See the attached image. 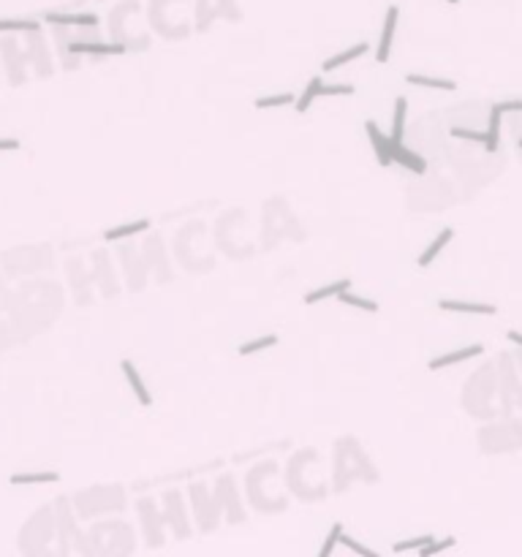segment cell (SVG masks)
Listing matches in <instances>:
<instances>
[{"instance_id": "cell-24", "label": "cell", "mask_w": 522, "mask_h": 557, "mask_svg": "<svg viewBox=\"0 0 522 557\" xmlns=\"http://www.w3.org/2000/svg\"><path fill=\"white\" fill-rule=\"evenodd\" d=\"M438 307H441V310H449V313H463V315H495L498 313L495 305H487V302H465V299H441Z\"/></svg>"}, {"instance_id": "cell-40", "label": "cell", "mask_w": 522, "mask_h": 557, "mask_svg": "<svg viewBox=\"0 0 522 557\" xmlns=\"http://www.w3.org/2000/svg\"><path fill=\"white\" fill-rule=\"evenodd\" d=\"M296 98L291 95V93H278V95H264V98H256L253 101V106L256 109H278V106H289L294 104Z\"/></svg>"}, {"instance_id": "cell-38", "label": "cell", "mask_w": 522, "mask_h": 557, "mask_svg": "<svg viewBox=\"0 0 522 557\" xmlns=\"http://www.w3.org/2000/svg\"><path fill=\"white\" fill-rule=\"evenodd\" d=\"M41 30L38 19H0V33H35Z\"/></svg>"}, {"instance_id": "cell-18", "label": "cell", "mask_w": 522, "mask_h": 557, "mask_svg": "<svg viewBox=\"0 0 522 557\" xmlns=\"http://www.w3.org/2000/svg\"><path fill=\"white\" fill-rule=\"evenodd\" d=\"M69 52L74 54H87V57H120V54L128 52V47L120 44V41H79V38H71L69 41Z\"/></svg>"}, {"instance_id": "cell-33", "label": "cell", "mask_w": 522, "mask_h": 557, "mask_svg": "<svg viewBox=\"0 0 522 557\" xmlns=\"http://www.w3.org/2000/svg\"><path fill=\"white\" fill-rule=\"evenodd\" d=\"M501 106L492 104L489 106V120H487V153H498V144H501Z\"/></svg>"}, {"instance_id": "cell-8", "label": "cell", "mask_w": 522, "mask_h": 557, "mask_svg": "<svg viewBox=\"0 0 522 557\" xmlns=\"http://www.w3.org/2000/svg\"><path fill=\"white\" fill-rule=\"evenodd\" d=\"M479 449L485 454L517 452L522 449V421L506 416L504 421H489L479 430Z\"/></svg>"}, {"instance_id": "cell-34", "label": "cell", "mask_w": 522, "mask_h": 557, "mask_svg": "<svg viewBox=\"0 0 522 557\" xmlns=\"http://www.w3.org/2000/svg\"><path fill=\"white\" fill-rule=\"evenodd\" d=\"M405 82L411 88H433V90H454L457 82L452 79H441V76H424V74H408Z\"/></svg>"}, {"instance_id": "cell-43", "label": "cell", "mask_w": 522, "mask_h": 557, "mask_svg": "<svg viewBox=\"0 0 522 557\" xmlns=\"http://www.w3.org/2000/svg\"><path fill=\"white\" fill-rule=\"evenodd\" d=\"M435 536H419V539H408V541H400V544H395V552L402 555V552H419L422 546H427Z\"/></svg>"}, {"instance_id": "cell-32", "label": "cell", "mask_w": 522, "mask_h": 557, "mask_svg": "<svg viewBox=\"0 0 522 557\" xmlns=\"http://www.w3.org/2000/svg\"><path fill=\"white\" fill-rule=\"evenodd\" d=\"M348 288H351V278L335 280V283H330V286H321V288L311 291V294L305 296V305H315V302H321V299H327V296H335V299H337V294H343V291H348Z\"/></svg>"}, {"instance_id": "cell-20", "label": "cell", "mask_w": 522, "mask_h": 557, "mask_svg": "<svg viewBox=\"0 0 522 557\" xmlns=\"http://www.w3.org/2000/svg\"><path fill=\"white\" fill-rule=\"evenodd\" d=\"M0 52H3V60H6V71H8V76H11V82L19 85V82H25V63H28V52H22V47H19L14 38H3L0 41Z\"/></svg>"}, {"instance_id": "cell-29", "label": "cell", "mask_w": 522, "mask_h": 557, "mask_svg": "<svg viewBox=\"0 0 522 557\" xmlns=\"http://www.w3.org/2000/svg\"><path fill=\"white\" fill-rule=\"evenodd\" d=\"M150 228H153V223L141 218V221H134V223H122V226L104 231V240L106 242H120V240H131V237H137L141 231H150Z\"/></svg>"}, {"instance_id": "cell-19", "label": "cell", "mask_w": 522, "mask_h": 557, "mask_svg": "<svg viewBox=\"0 0 522 557\" xmlns=\"http://www.w3.org/2000/svg\"><path fill=\"white\" fill-rule=\"evenodd\" d=\"M30 38H28V60L33 63V69L38 76H44V79H50L52 76V57H50V47L44 44V35H41V30H35V33H28Z\"/></svg>"}, {"instance_id": "cell-25", "label": "cell", "mask_w": 522, "mask_h": 557, "mask_svg": "<svg viewBox=\"0 0 522 557\" xmlns=\"http://www.w3.org/2000/svg\"><path fill=\"white\" fill-rule=\"evenodd\" d=\"M120 370H122V375H125V381H128V386H131V392H134V397L139 400V405L150 408V405H153V394H150V389L144 386L139 370L134 367V362H131V359H122Z\"/></svg>"}, {"instance_id": "cell-3", "label": "cell", "mask_w": 522, "mask_h": 557, "mask_svg": "<svg viewBox=\"0 0 522 557\" xmlns=\"http://www.w3.org/2000/svg\"><path fill=\"white\" fill-rule=\"evenodd\" d=\"M463 408L473 418H495L504 414L495 362H487L468 375L465 389H463Z\"/></svg>"}, {"instance_id": "cell-21", "label": "cell", "mask_w": 522, "mask_h": 557, "mask_svg": "<svg viewBox=\"0 0 522 557\" xmlns=\"http://www.w3.org/2000/svg\"><path fill=\"white\" fill-rule=\"evenodd\" d=\"M398 19H400V8H398V6H389V8H386V17H383L381 35H378V47H376V60H378V63H389V57H392V44H395Z\"/></svg>"}, {"instance_id": "cell-35", "label": "cell", "mask_w": 522, "mask_h": 557, "mask_svg": "<svg viewBox=\"0 0 522 557\" xmlns=\"http://www.w3.org/2000/svg\"><path fill=\"white\" fill-rule=\"evenodd\" d=\"M337 302H340V305H346V307H356V310H365V313H378V302H373L370 296L354 294L351 288H348V291H343V294H337Z\"/></svg>"}, {"instance_id": "cell-13", "label": "cell", "mask_w": 522, "mask_h": 557, "mask_svg": "<svg viewBox=\"0 0 522 557\" xmlns=\"http://www.w3.org/2000/svg\"><path fill=\"white\" fill-rule=\"evenodd\" d=\"M141 253H144V262L150 266V275L158 283H169L172 280V256H169L161 234L147 231V237L141 240Z\"/></svg>"}, {"instance_id": "cell-44", "label": "cell", "mask_w": 522, "mask_h": 557, "mask_svg": "<svg viewBox=\"0 0 522 557\" xmlns=\"http://www.w3.org/2000/svg\"><path fill=\"white\" fill-rule=\"evenodd\" d=\"M454 546V539H443V541H430L427 546H422L417 555L419 557H430V555H441V552H446V549H452Z\"/></svg>"}, {"instance_id": "cell-14", "label": "cell", "mask_w": 522, "mask_h": 557, "mask_svg": "<svg viewBox=\"0 0 522 557\" xmlns=\"http://www.w3.org/2000/svg\"><path fill=\"white\" fill-rule=\"evenodd\" d=\"M57 514H54V520H57V530H60V549L63 552H69L71 546L76 549V552H90V544L82 539V533L76 530V511H71V505L66 498H60L57 500Z\"/></svg>"}, {"instance_id": "cell-47", "label": "cell", "mask_w": 522, "mask_h": 557, "mask_svg": "<svg viewBox=\"0 0 522 557\" xmlns=\"http://www.w3.org/2000/svg\"><path fill=\"white\" fill-rule=\"evenodd\" d=\"M19 147H22L19 139H0V153H14Z\"/></svg>"}, {"instance_id": "cell-42", "label": "cell", "mask_w": 522, "mask_h": 557, "mask_svg": "<svg viewBox=\"0 0 522 557\" xmlns=\"http://www.w3.org/2000/svg\"><path fill=\"white\" fill-rule=\"evenodd\" d=\"M340 546H346L348 552H354V555H359V557H378V552H376V549H370V546H362L359 541L351 539L346 530H343V536H340Z\"/></svg>"}, {"instance_id": "cell-30", "label": "cell", "mask_w": 522, "mask_h": 557, "mask_svg": "<svg viewBox=\"0 0 522 557\" xmlns=\"http://www.w3.org/2000/svg\"><path fill=\"white\" fill-rule=\"evenodd\" d=\"M367 49H370V47L359 41V44H354V47H348V49H343V52H337V54H335V57H330V60H324V66H321V69L327 71V74H330V71L343 69L346 63H354L356 57H365Z\"/></svg>"}, {"instance_id": "cell-7", "label": "cell", "mask_w": 522, "mask_h": 557, "mask_svg": "<svg viewBox=\"0 0 522 557\" xmlns=\"http://www.w3.org/2000/svg\"><path fill=\"white\" fill-rule=\"evenodd\" d=\"M188 503H191V514L196 530L199 533H215L221 522H224V508L215 498V489L209 487L207 481H191L188 484Z\"/></svg>"}, {"instance_id": "cell-15", "label": "cell", "mask_w": 522, "mask_h": 557, "mask_svg": "<svg viewBox=\"0 0 522 557\" xmlns=\"http://www.w3.org/2000/svg\"><path fill=\"white\" fill-rule=\"evenodd\" d=\"M218 17L228 19V22H240L243 11L234 6V0H199L196 3V30L207 33L209 25Z\"/></svg>"}, {"instance_id": "cell-49", "label": "cell", "mask_w": 522, "mask_h": 557, "mask_svg": "<svg viewBox=\"0 0 522 557\" xmlns=\"http://www.w3.org/2000/svg\"><path fill=\"white\" fill-rule=\"evenodd\" d=\"M514 359H517V367H520V373H522V348L514 353Z\"/></svg>"}, {"instance_id": "cell-6", "label": "cell", "mask_w": 522, "mask_h": 557, "mask_svg": "<svg viewBox=\"0 0 522 557\" xmlns=\"http://www.w3.org/2000/svg\"><path fill=\"white\" fill-rule=\"evenodd\" d=\"M137 549L134 527L122 520H106L93 524L90 530V552L93 555H131Z\"/></svg>"}, {"instance_id": "cell-23", "label": "cell", "mask_w": 522, "mask_h": 557, "mask_svg": "<svg viewBox=\"0 0 522 557\" xmlns=\"http://www.w3.org/2000/svg\"><path fill=\"white\" fill-rule=\"evenodd\" d=\"M93 262H95V272H98L95 278H98V283H101L104 296H117L120 286H117V280H115V269H112V262H109L106 250H95Z\"/></svg>"}, {"instance_id": "cell-45", "label": "cell", "mask_w": 522, "mask_h": 557, "mask_svg": "<svg viewBox=\"0 0 522 557\" xmlns=\"http://www.w3.org/2000/svg\"><path fill=\"white\" fill-rule=\"evenodd\" d=\"M321 95H354V88L351 85H324L321 88Z\"/></svg>"}, {"instance_id": "cell-39", "label": "cell", "mask_w": 522, "mask_h": 557, "mask_svg": "<svg viewBox=\"0 0 522 557\" xmlns=\"http://www.w3.org/2000/svg\"><path fill=\"white\" fill-rule=\"evenodd\" d=\"M272 346H278V334H264V337H256V340H250V343H243V346H240V353H243V356H253V353L272 348Z\"/></svg>"}, {"instance_id": "cell-48", "label": "cell", "mask_w": 522, "mask_h": 557, "mask_svg": "<svg viewBox=\"0 0 522 557\" xmlns=\"http://www.w3.org/2000/svg\"><path fill=\"white\" fill-rule=\"evenodd\" d=\"M506 340H511L517 348H522V332H517V329H509L506 332Z\"/></svg>"}, {"instance_id": "cell-36", "label": "cell", "mask_w": 522, "mask_h": 557, "mask_svg": "<svg viewBox=\"0 0 522 557\" xmlns=\"http://www.w3.org/2000/svg\"><path fill=\"white\" fill-rule=\"evenodd\" d=\"M405 115H408V98L400 95L392 109V136L395 139H405Z\"/></svg>"}, {"instance_id": "cell-5", "label": "cell", "mask_w": 522, "mask_h": 557, "mask_svg": "<svg viewBox=\"0 0 522 557\" xmlns=\"http://www.w3.org/2000/svg\"><path fill=\"white\" fill-rule=\"evenodd\" d=\"M128 505L125 489L120 484H101V487L82 489L74 498V508L79 514V520H95L106 514H122Z\"/></svg>"}, {"instance_id": "cell-26", "label": "cell", "mask_w": 522, "mask_h": 557, "mask_svg": "<svg viewBox=\"0 0 522 557\" xmlns=\"http://www.w3.org/2000/svg\"><path fill=\"white\" fill-rule=\"evenodd\" d=\"M485 353V348L482 346H465V348L460 351H449V353H443V356H435V359H430L427 362V367L430 370H443V367H452V365H460V362H468V359H473V356H482Z\"/></svg>"}, {"instance_id": "cell-16", "label": "cell", "mask_w": 522, "mask_h": 557, "mask_svg": "<svg viewBox=\"0 0 522 557\" xmlns=\"http://www.w3.org/2000/svg\"><path fill=\"white\" fill-rule=\"evenodd\" d=\"M117 253H120L122 272H125V286H128L131 291H141V288L147 286V278H150V266H147V262H144L141 247L122 245Z\"/></svg>"}, {"instance_id": "cell-31", "label": "cell", "mask_w": 522, "mask_h": 557, "mask_svg": "<svg viewBox=\"0 0 522 557\" xmlns=\"http://www.w3.org/2000/svg\"><path fill=\"white\" fill-rule=\"evenodd\" d=\"M321 88H324V82H321V76H313L308 85H305V90L299 93V98L294 101V109L299 112V115H305L311 106H313L315 98H321Z\"/></svg>"}, {"instance_id": "cell-4", "label": "cell", "mask_w": 522, "mask_h": 557, "mask_svg": "<svg viewBox=\"0 0 522 557\" xmlns=\"http://www.w3.org/2000/svg\"><path fill=\"white\" fill-rule=\"evenodd\" d=\"M280 465L275 459H267V462H259L256 468L245 476V492H248V500L250 505L261 511V514H280L286 511L289 505V498L280 492Z\"/></svg>"}, {"instance_id": "cell-1", "label": "cell", "mask_w": 522, "mask_h": 557, "mask_svg": "<svg viewBox=\"0 0 522 557\" xmlns=\"http://www.w3.org/2000/svg\"><path fill=\"white\" fill-rule=\"evenodd\" d=\"M356 481L378 484L381 473L365 452V446L359 443V438L343 435L335 440V454H332V492L343 495Z\"/></svg>"}, {"instance_id": "cell-27", "label": "cell", "mask_w": 522, "mask_h": 557, "mask_svg": "<svg viewBox=\"0 0 522 557\" xmlns=\"http://www.w3.org/2000/svg\"><path fill=\"white\" fill-rule=\"evenodd\" d=\"M44 19L50 25L57 28H98V17L95 14H44Z\"/></svg>"}, {"instance_id": "cell-22", "label": "cell", "mask_w": 522, "mask_h": 557, "mask_svg": "<svg viewBox=\"0 0 522 557\" xmlns=\"http://www.w3.org/2000/svg\"><path fill=\"white\" fill-rule=\"evenodd\" d=\"M365 134H367V139H370L373 153L378 158V163H381L383 169H389V166L395 163V160H392V150H389V136L378 128V122H373V120L365 122Z\"/></svg>"}, {"instance_id": "cell-9", "label": "cell", "mask_w": 522, "mask_h": 557, "mask_svg": "<svg viewBox=\"0 0 522 557\" xmlns=\"http://www.w3.org/2000/svg\"><path fill=\"white\" fill-rule=\"evenodd\" d=\"M495 367H498V386H501L504 416H511L517 408H522L520 367H517L514 353H498V356H495Z\"/></svg>"}, {"instance_id": "cell-17", "label": "cell", "mask_w": 522, "mask_h": 557, "mask_svg": "<svg viewBox=\"0 0 522 557\" xmlns=\"http://www.w3.org/2000/svg\"><path fill=\"white\" fill-rule=\"evenodd\" d=\"M389 150H392V160L402 166L405 172H414V175H427V160L422 153L417 150H411V147H405L402 139H395V136H389Z\"/></svg>"}, {"instance_id": "cell-11", "label": "cell", "mask_w": 522, "mask_h": 557, "mask_svg": "<svg viewBox=\"0 0 522 557\" xmlns=\"http://www.w3.org/2000/svg\"><path fill=\"white\" fill-rule=\"evenodd\" d=\"M137 514H139V524H141V536H144V544L150 549H161L166 544V517H163V508H161V500L144 495L137 500Z\"/></svg>"}, {"instance_id": "cell-37", "label": "cell", "mask_w": 522, "mask_h": 557, "mask_svg": "<svg viewBox=\"0 0 522 557\" xmlns=\"http://www.w3.org/2000/svg\"><path fill=\"white\" fill-rule=\"evenodd\" d=\"M60 476L54 470H38V473H14L11 484H54Z\"/></svg>"}, {"instance_id": "cell-50", "label": "cell", "mask_w": 522, "mask_h": 557, "mask_svg": "<svg viewBox=\"0 0 522 557\" xmlns=\"http://www.w3.org/2000/svg\"><path fill=\"white\" fill-rule=\"evenodd\" d=\"M517 147H520V153H522V136H520V139H517Z\"/></svg>"}, {"instance_id": "cell-10", "label": "cell", "mask_w": 522, "mask_h": 557, "mask_svg": "<svg viewBox=\"0 0 522 557\" xmlns=\"http://www.w3.org/2000/svg\"><path fill=\"white\" fill-rule=\"evenodd\" d=\"M161 508H163V517H166V527L177 541H188L193 536V514L188 503H185V495L180 489H166L161 495Z\"/></svg>"}, {"instance_id": "cell-46", "label": "cell", "mask_w": 522, "mask_h": 557, "mask_svg": "<svg viewBox=\"0 0 522 557\" xmlns=\"http://www.w3.org/2000/svg\"><path fill=\"white\" fill-rule=\"evenodd\" d=\"M501 106V112H511V115H520L522 112V98H517V101H504V104H498Z\"/></svg>"}, {"instance_id": "cell-28", "label": "cell", "mask_w": 522, "mask_h": 557, "mask_svg": "<svg viewBox=\"0 0 522 557\" xmlns=\"http://www.w3.org/2000/svg\"><path fill=\"white\" fill-rule=\"evenodd\" d=\"M452 237H454V228H441V231H438V237H435L433 242L427 245V247H424V253H422V256H419L417 259V264L419 266H430V264L435 262V259H438V256H441V250H443V247H446V245L452 242Z\"/></svg>"}, {"instance_id": "cell-41", "label": "cell", "mask_w": 522, "mask_h": 557, "mask_svg": "<svg viewBox=\"0 0 522 557\" xmlns=\"http://www.w3.org/2000/svg\"><path fill=\"white\" fill-rule=\"evenodd\" d=\"M340 536H343V524L335 522L330 527V536H327V541L321 544V549H318V557H330L332 552H335V546L340 544Z\"/></svg>"}, {"instance_id": "cell-51", "label": "cell", "mask_w": 522, "mask_h": 557, "mask_svg": "<svg viewBox=\"0 0 522 557\" xmlns=\"http://www.w3.org/2000/svg\"><path fill=\"white\" fill-rule=\"evenodd\" d=\"M449 3H460V0H449Z\"/></svg>"}, {"instance_id": "cell-2", "label": "cell", "mask_w": 522, "mask_h": 557, "mask_svg": "<svg viewBox=\"0 0 522 557\" xmlns=\"http://www.w3.org/2000/svg\"><path fill=\"white\" fill-rule=\"evenodd\" d=\"M286 487L289 492L305 500V503H315V500H324L330 495V481H327V473H324V465H321V454L315 449H302L296 452L291 459H289V468H286Z\"/></svg>"}, {"instance_id": "cell-12", "label": "cell", "mask_w": 522, "mask_h": 557, "mask_svg": "<svg viewBox=\"0 0 522 557\" xmlns=\"http://www.w3.org/2000/svg\"><path fill=\"white\" fill-rule=\"evenodd\" d=\"M212 489H215V498H218V503L224 508V520H226L228 524L248 522L243 498H240V487H237V479H234L231 473L218 476L215 484H212Z\"/></svg>"}]
</instances>
